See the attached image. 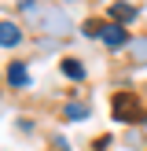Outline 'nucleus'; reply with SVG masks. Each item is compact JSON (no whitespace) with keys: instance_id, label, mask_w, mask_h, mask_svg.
Returning a JSON list of instances; mask_svg holds the SVG:
<instances>
[{"instance_id":"obj_1","label":"nucleus","mask_w":147,"mask_h":151,"mask_svg":"<svg viewBox=\"0 0 147 151\" xmlns=\"http://www.w3.org/2000/svg\"><path fill=\"white\" fill-rule=\"evenodd\" d=\"M88 29H92V33L99 37L103 44H110V48H125V44H129V37H125V29H121V26H114V22H103V26H96V22H92Z\"/></svg>"},{"instance_id":"obj_2","label":"nucleus","mask_w":147,"mask_h":151,"mask_svg":"<svg viewBox=\"0 0 147 151\" xmlns=\"http://www.w3.org/2000/svg\"><path fill=\"white\" fill-rule=\"evenodd\" d=\"M136 114V100H132V92H118L114 96V118L118 122H125V118Z\"/></svg>"},{"instance_id":"obj_3","label":"nucleus","mask_w":147,"mask_h":151,"mask_svg":"<svg viewBox=\"0 0 147 151\" xmlns=\"http://www.w3.org/2000/svg\"><path fill=\"white\" fill-rule=\"evenodd\" d=\"M19 41H22L19 26H15V22H0V44H4V48H11V44H19Z\"/></svg>"},{"instance_id":"obj_4","label":"nucleus","mask_w":147,"mask_h":151,"mask_svg":"<svg viewBox=\"0 0 147 151\" xmlns=\"http://www.w3.org/2000/svg\"><path fill=\"white\" fill-rule=\"evenodd\" d=\"M110 19H114V26H118V22H132V19H136V7H129V4H110Z\"/></svg>"},{"instance_id":"obj_5","label":"nucleus","mask_w":147,"mask_h":151,"mask_svg":"<svg viewBox=\"0 0 147 151\" xmlns=\"http://www.w3.org/2000/svg\"><path fill=\"white\" fill-rule=\"evenodd\" d=\"M63 74L74 78V81H81V78H85V66H81L77 59H63Z\"/></svg>"},{"instance_id":"obj_6","label":"nucleus","mask_w":147,"mask_h":151,"mask_svg":"<svg viewBox=\"0 0 147 151\" xmlns=\"http://www.w3.org/2000/svg\"><path fill=\"white\" fill-rule=\"evenodd\" d=\"M7 81H11V85H26V81H29L26 66H22V63H11V70H7Z\"/></svg>"},{"instance_id":"obj_7","label":"nucleus","mask_w":147,"mask_h":151,"mask_svg":"<svg viewBox=\"0 0 147 151\" xmlns=\"http://www.w3.org/2000/svg\"><path fill=\"white\" fill-rule=\"evenodd\" d=\"M85 114H88L85 103H70V107H66V118H85Z\"/></svg>"},{"instance_id":"obj_8","label":"nucleus","mask_w":147,"mask_h":151,"mask_svg":"<svg viewBox=\"0 0 147 151\" xmlns=\"http://www.w3.org/2000/svg\"><path fill=\"white\" fill-rule=\"evenodd\" d=\"M136 52H140V55H147V44H136Z\"/></svg>"}]
</instances>
